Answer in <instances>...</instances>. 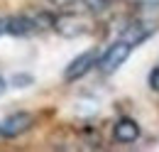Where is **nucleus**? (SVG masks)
I'll list each match as a JSON object with an SVG mask.
<instances>
[{"label": "nucleus", "mask_w": 159, "mask_h": 152, "mask_svg": "<svg viewBox=\"0 0 159 152\" xmlns=\"http://www.w3.org/2000/svg\"><path fill=\"white\" fill-rule=\"evenodd\" d=\"M130 49H132V47H130L125 39H122V42H115V44H113V47H110V49H108L103 57H98L100 71H103V74H113L120 64L130 57Z\"/></svg>", "instance_id": "obj_1"}, {"label": "nucleus", "mask_w": 159, "mask_h": 152, "mask_svg": "<svg viewBox=\"0 0 159 152\" xmlns=\"http://www.w3.org/2000/svg\"><path fill=\"white\" fill-rule=\"evenodd\" d=\"M96 61H98V49H88V52L79 54V57L64 69V81H76L81 76H86L91 69H93Z\"/></svg>", "instance_id": "obj_2"}, {"label": "nucleus", "mask_w": 159, "mask_h": 152, "mask_svg": "<svg viewBox=\"0 0 159 152\" xmlns=\"http://www.w3.org/2000/svg\"><path fill=\"white\" fill-rule=\"evenodd\" d=\"M32 125V115L30 113H12L0 123V137H20L25 130H30Z\"/></svg>", "instance_id": "obj_3"}, {"label": "nucleus", "mask_w": 159, "mask_h": 152, "mask_svg": "<svg viewBox=\"0 0 159 152\" xmlns=\"http://www.w3.org/2000/svg\"><path fill=\"white\" fill-rule=\"evenodd\" d=\"M37 27H34V22H32V17H25V15H15V17L5 20V32L10 35V37H30L32 32H34Z\"/></svg>", "instance_id": "obj_4"}, {"label": "nucleus", "mask_w": 159, "mask_h": 152, "mask_svg": "<svg viewBox=\"0 0 159 152\" xmlns=\"http://www.w3.org/2000/svg\"><path fill=\"white\" fill-rule=\"evenodd\" d=\"M139 125L132 120V118H120L118 123L113 125V137L118 140V142H135L139 137Z\"/></svg>", "instance_id": "obj_5"}, {"label": "nucleus", "mask_w": 159, "mask_h": 152, "mask_svg": "<svg viewBox=\"0 0 159 152\" xmlns=\"http://www.w3.org/2000/svg\"><path fill=\"white\" fill-rule=\"evenodd\" d=\"M152 32H154V27H142V25H135V27H130V30L125 32V42H127L130 47H135V44H139V42H144Z\"/></svg>", "instance_id": "obj_6"}, {"label": "nucleus", "mask_w": 159, "mask_h": 152, "mask_svg": "<svg viewBox=\"0 0 159 152\" xmlns=\"http://www.w3.org/2000/svg\"><path fill=\"white\" fill-rule=\"evenodd\" d=\"M83 5H86L91 12H103V10L110 5V0H83Z\"/></svg>", "instance_id": "obj_7"}, {"label": "nucleus", "mask_w": 159, "mask_h": 152, "mask_svg": "<svg viewBox=\"0 0 159 152\" xmlns=\"http://www.w3.org/2000/svg\"><path fill=\"white\" fill-rule=\"evenodd\" d=\"M149 88L159 93V66H154V69L149 71Z\"/></svg>", "instance_id": "obj_8"}, {"label": "nucleus", "mask_w": 159, "mask_h": 152, "mask_svg": "<svg viewBox=\"0 0 159 152\" xmlns=\"http://www.w3.org/2000/svg\"><path fill=\"white\" fill-rule=\"evenodd\" d=\"M10 83H12V86H30V83H32V76H27V74H17L15 78H10Z\"/></svg>", "instance_id": "obj_9"}, {"label": "nucleus", "mask_w": 159, "mask_h": 152, "mask_svg": "<svg viewBox=\"0 0 159 152\" xmlns=\"http://www.w3.org/2000/svg\"><path fill=\"white\" fill-rule=\"evenodd\" d=\"M5 88H7V81H5V78H2V76H0V96L5 93Z\"/></svg>", "instance_id": "obj_10"}, {"label": "nucleus", "mask_w": 159, "mask_h": 152, "mask_svg": "<svg viewBox=\"0 0 159 152\" xmlns=\"http://www.w3.org/2000/svg\"><path fill=\"white\" fill-rule=\"evenodd\" d=\"M2 32H5V22L0 20V35H2Z\"/></svg>", "instance_id": "obj_11"}]
</instances>
